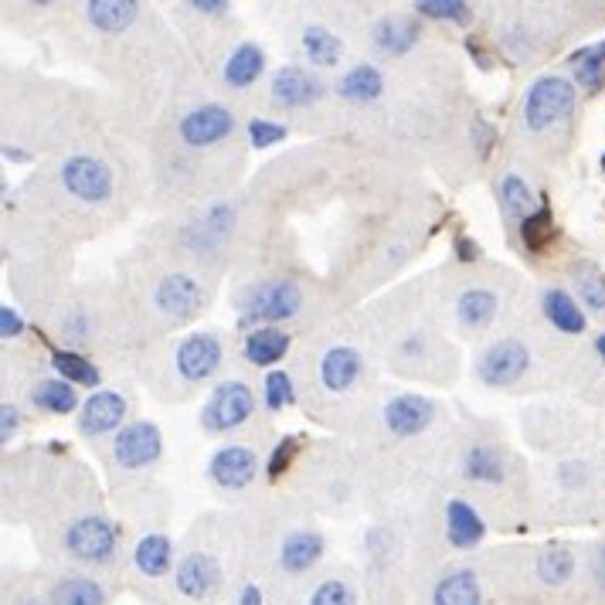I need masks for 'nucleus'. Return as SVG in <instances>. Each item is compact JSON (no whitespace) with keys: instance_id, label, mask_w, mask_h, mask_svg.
<instances>
[{"instance_id":"nucleus-7","label":"nucleus","mask_w":605,"mask_h":605,"mask_svg":"<svg viewBox=\"0 0 605 605\" xmlns=\"http://www.w3.org/2000/svg\"><path fill=\"white\" fill-rule=\"evenodd\" d=\"M65 544L83 561H109V554L116 548V534L102 517H83L68 528Z\"/></svg>"},{"instance_id":"nucleus-23","label":"nucleus","mask_w":605,"mask_h":605,"mask_svg":"<svg viewBox=\"0 0 605 605\" xmlns=\"http://www.w3.org/2000/svg\"><path fill=\"white\" fill-rule=\"evenodd\" d=\"M446 517H450V541L456 548H473L483 538V520L476 517V510L469 504L453 500L450 510H446Z\"/></svg>"},{"instance_id":"nucleus-10","label":"nucleus","mask_w":605,"mask_h":605,"mask_svg":"<svg viewBox=\"0 0 605 605\" xmlns=\"http://www.w3.org/2000/svg\"><path fill=\"white\" fill-rule=\"evenodd\" d=\"M222 365V347L215 337L208 334H194L187 337L181 347H177V371L187 378V381H201L215 375V368Z\"/></svg>"},{"instance_id":"nucleus-28","label":"nucleus","mask_w":605,"mask_h":605,"mask_svg":"<svg viewBox=\"0 0 605 605\" xmlns=\"http://www.w3.org/2000/svg\"><path fill=\"white\" fill-rule=\"evenodd\" d=\"M460 320L466 327H487L497 313V296L490 290H466L456 303Z\"/></svg>"},{"instance_id":"nucleus-43","label":"nucleus","mask_w":605,"mask_h":605,"mask_svg":"<svg viewBox=\"0 0 605 605\" xmlns=\"http://www.w3.org/2000/svg\"><path fill=\"white\" fill-rule=\"evenodd\" d=\"M24 331V324H21V316L11 310V306H4L0 310V334H4V341H14L18 334Z\"/></svg>"},{"instance_id":"nucleus-17","label":"nucleus","mask_w":605,"mask_h":605,"mask_svg":"<svg viewBox=\"0 0 605 605\" xmlns=\"http://www.w3.org/2000/svg\"><path fill=\"white\" fill-rule=\"evenodd\" d=\"M360 375V354L350 350V347H334L327 350L324 365H320V378H324V385L331 391H344L357 381Z\"/></svg>"},{"instance_id":"nucleus-47","label":"nucleus","mask_w":605,"mask_h":605,"mask_svg":"<svg viewBox=\"0 0 605 605\" xmlns=\"http://www.w3.org/2000/svg\"><path fill=\"white\" fill-rule=\"evenodd\" d=\"M460 256L469 262V259H476L479 252H476V246H473V241H466V238H460Z\"/></svg>"},{"instance_id":"nucleus-25","label":"nucleus","mask_w":605,"mask_h":605,"mask_svg":"<svg viewBox=\"0 0 605 605\" xmlns=\"http://www.w3.org/2000/svg\"><path fill=\"white\" fill-rule=\"evenodd\" d=\"M531 205H534V197H531V187L523 184L520 177H504V184H500V208H504V218L507 222H528L534 212H531Z\"/></svg>"},{"instance_id":"nucleus-48","label":"nucleus","mask_w":605,"mask_h":605,"mask_svg":"<svg viewBox=\"0 0 605 605\" xmlns=\"http://www.w3.org/2000/svg\"><path fill=\"white\" fill-rule=\"evenodd\" d=\"M598 579L605 582V551H602V558H598Z\"/></svg>"},{"instance_id":"nucleus-42","label":"nucleus","mask_w":605,"mask_h":605,"mask_svg":"<svg viewBox=\"0 0 605 605\" xmlns=\"http://www.w3.org/2000/svg\"><path fill=\"white\" fill-rule=\"evenodd\" d=\"M293 450H296V439H282V442H279V446H276V456H272V463H269V473H272V476H279L282 466H290Z\"/></svg>"},{"instance_id":"nucleus-16","label":"nucleus","mask_w":605,"mask_h":605,"mask_svg":"<svg viewBox=\"0 0 605 605\" xmlns=\"http://www.w3.org/2000/svg\"><path fill=\"white\" fill-rule=\"evenodd\" d=\"M320 554H324V538L313 534V531H296L282 541V569L300 575V572L313 569Z\"/></svg>"},{"instance_id":"nucleus-12","label":"nucleus","mask_w":605,"mask_h":605,"mask_svg":"<svg viewBox=\"0 0 605 605\" xmlns=\"http://www.w3.org/2000/svg\"><path fill=\"white\" fill-rule=\"evenodd\" d=\"M153 300L168 316H191V313H197L205 296H201V287L191 276H168V279H160Z\"/></svg>"},{"instance_id":"nucleus-40","label":"nucleus","mask_w":605,"mask_h":605,"mask_svg":"<svg viewBox=\"0 0 605 605\" xmlns=\"http://www.w3.org/2000/svg\"><path fill=\"white\" fill-rule=\"evenodd\" d=\"M310 605H354V592L344 582H324L313 592Z\"/></svg>"},{"instance_id":"nucleus-45","label":"nucleus","mask_w":605,"mask_h":605,"mask_svg":"<svg viewBox=\"0 0 605 605\" xmlns=\"http://www.w3.org/2000/svg\"><path fill=\"white\" fill-rule=\"evenodd\" d=\"M0 415H4V442H8L11 439V429L18 425V412L11 406H4V412H0Z\"/></svg>"},{"instance_id":"nucleus-49","label":"nucleus","mask_w":605,"mask_h":605,"mask_svg":"<svg viewBox=\"0 0 605 605\" xmlns=\"http://www.w3.org/2000/svg\"><path fill=\"white\" fill-rule=\"evenodd\" d=\"M595 347H598V354H602V360H605V334H602V337L595 341Z\"/></svg>"},{"instance_id":"nucleus-33","label":"nucleus","mask_w":605,"mask_h":605,"mask_svg":"<svg viewBox=\"0 0 605 605\" xmlns=\"http://www.w3.org/2000/svg\"><path fill=\"white\" fill-rule=\"evenodd\" d=\"M575 282H579V293L588 310H605V276L595 262H579Z\"/></svg>"},{"instance_id":"nucleus-20","label":"nucleus","mask_w":605,"mask_h":605,"mask_svg":"<svg viewBox=\"0 0 605 605\" xmlns=\"http://www.w3.org/2000/svg\"><path fill=\"white\" fill-rule=\"evenodd\" d=\"M544 313H548L551 324L564 334H582L585 331V316H582L579 303L564 290H548L544 293Z\"/></svg>"},{"instance_id":"nucleus-35","label":"nucleus","mask_w":605,"mask_h":605,"mask_svg":"<svg viewBox=\"0 0 605 605\" xmlns=\"http://www.w3.org/2000/svg\"><path fill=\"white\" fill-rule=\"evenodd\" d=\"M520 235H523V246L531 252H541L548 241L554 238V222L548 208H538L528 222H520Z\"/></svg>"},{"instance_id":"nucleus-13","label":"nucleus","mask_w":605,"mask_h":605,"mask_svg":"<svg viewBox=\"0 0 605 605\" xmlns=\"http://www.w3.org/2000/svg\"><path fill=\"white\" fill-rule=\"evenodd\" d=\"M385 422L395 435H419L432 422V401H425L419 395H401V398L388 401Z\"/></svg>"},{"instance_id":"nucleus-8","label":"nucleus","mask_w":605,"mask_h":605,"mask_svg":"<svg viewBox=\"0 0 605 605\" xmlns=\"http://www.w3.org/2000/svg\"><path fill=\"white\" fill-rule=\"evenodd\" d=\"M523 371H528V347L520 341H500L479 360V378L497 388L514 385Z\"/></svg>"},{"instance_id":"nucleus-44","label":"nucleus","mask_w":605,"mask_h":605,"mask_svg":"<svg viewBox=\"0 0 605 605\" xmlns=\"http://www.w3.org/2000/svg\"><path fill=\"white\" fill-rule=\"evenodd\" d=\"M194 11H208V14H218V11H228V4H222V0H194Z\"/></svg>"},{"instance_id":"nucleus-14","label":"nucleus","mask_w":605,"mask_h":605,"mask_svg":"<svg viewBox=\"0 0 605 605\" xmlns=\"http://www.w3.org/2000/svg\"><path fill=\"white\" fill-rule=\"evenodd\" d=\"M127 415V401L123 395L116 391H96L86 406H83V419H78V425H83L86 435H102L109 429H116L119 422H123Z\"/></svg>"},{"instance_id":"nucleus-37","label":"nucleus","mask_w":605,"mask_h":605,"mask_svg":"<svg viewBox=\"0 0 605 605\" xmlns=\"http://www.w3.org/2000/svg\"><path fill=\"white\" fill-rule=\"evenodd\" d=\"M602 65H605V42L575 55V75H579V83L585 89H598L602 86Z\"/></svg>"},{"instance_id":"nucleus-9","label":"nucleus","mask_w":605,"mask_h":605,"mask_svg":"<svg viewBox=\"0 0 605 605\" xmlns=\"http://www.w3.org/2000/svg\"><path fill=\"white\" fill-rule=\"evenodd\" d=\"M256 469H259L256 453L246 450V446H225L208 463L212 479L218 483V487H225V490H241L246 483H252Z\"/></svg>"},{"instance_id":"nucleus-3","label":"nucleus","mask_w":605,"mask_h":605,"mask_svg":"<svg viewBox=\"0 0 605 605\" xmlns=\"http://www.w3.org/2000/svg\"><path fill=\"white\" fill-rule=\"evenodd\" d=\"M300 310V290L290 279H272L256 287L246 300V320H266V324H276V320H287Z\"/></svg>"},{"instance_id":"nucleus-41","label":"nucleus","mask_w":605,"mask_h":605,"mask_svg":"<svg viewBox=\"0 0 605 605\" xmlns=\"http://www.w3.org/2000/svg\"><path fill=\"white\" fill-rule=\"evenodd\" d=\"M249 137H252L256 147H272V143H279L282 137H287V130L266 123V119H256V123L249 127Z\"/></svg>"},{"instance_id":"nucleus-39","label":"nucleus","mask_w":605,"mask_h":605,"mask_svg":"<svg viewBox=\"0 0 605 605\" xmlns=\"http://www.w3.org/2000/svg\"><path fill=\"white\" fill-rule=\"evenodd\" d=\"M293 398V385H290V375H282V371H272L266 378V406L269 409H282L287 401Z\"/></svg>"},{"instance_id":"nucleus-6","label":"nucleus","mask_w":605,"mask_h":605,"mask_svg":"<svg viewBox=\"0 0 605 605\" xmlns=\"http://www.w3.org/2000/svg\"><path fill=\"white\" fill-rule=\"evenodd\" d=\"M116 463L123 469H143L160 456V432L150 422H133L116 435Z\"/></svg>"},{"instance_id":"nucleus-31","label":"nucleus","mask_w":605,"mask_h":605,"mask_svg":"<svg viewBox=\"0 0 605 605\" xmlns=\"http://www.w3.org/2000/svg\"><path fill=\"white\" fill-rule=\"evenodd\" d=\"M102 588L89 579H65L52 592V605H102Z\"/></svg>"},{"instance_id":"nucleus-4","label":"nucleus","mask_w":605,"mask_h":605,"mask_svg":"<svg viewBox=\"0 0 605 605\" xmlns=\"http://www.w3.org/2000/svg\"><path fill=\"white\" fill-rule=\"evenodd\" d=\"M62 181L78 201H106L112 191V174L96 156H72L62 168Z\"/></svg>"},{"instance_id":"nucleus-34","label":"nucleus","mask_w":605,"mask_h":605,"mask_svg":"<svg viewBox=\"0 0 605 605\" xmlns=\"http://www.w3.org/2000/svg\"><path fill=\"white\" fill-rule=\"evenodd\" d=\"M52 360H55V368L65 375L68 385H96V381H99V371L89 365L86 357H78V354H72V350H58Z\"/></svg>"},{"instance_id":"nucleus-15","label":"nucleus","mask_w":605,"mask_h":605,"mask_svg":"<svg viewBox=\"0 0 605 605\" xmlns=\"http://www.w3.org/2000/svg\"><path fill=\"white\" fill-rule=\"evenodd\" d=\"M316 89L320 86L313 83V78L303 68H296V65L279 68L276 78H272V99L279 106H306V102L316 99Z\"/></svg>"},{"instance_id":"nucleus-46","label":"nucleus","mask_w":605,"mask_h":605,"mask_svg":"<svg viewBox=\"0 0 605 605\" xmlns=\"http://www.w3.org/2000/svg\"><path fill=\"white\" fill-rule=\"evenodd\" d=\"M241 605H262V592L256 585H246V592H241Z\"/></svg>"},{"instance_id":"nucleus-32","label":"nucleus","mask_w":605,"mask_h":605,"mask_svg":"<svg viewBox=\"0 0 605 605\" xmlns=\"http://www.w3.org/2000/svg\"><path fill=\"white\" fill-rule=\"evenodd\" d=\"M466 476L479 483H500L504 479V460L494 446H473L466 456Z\"/></svg>"},{"instance_id":"nucleus-5","label":"nucleus","mask_w":605,"mask_h":605,"mask_svg":"<svg viewBox=\"0 0 605 605\" xmlns=\"http://www.w3.org/2000/svg\"><path fill=\"white\" fill-rule=\"evenodd\" d=\"M235 130V119L225 106H197L181 119V140L187 147H212Z\"/></svg>"},{"instance_id":"nucleus-18","label":"nucleus","mask_w":605,"mask_h":605,"mask_svg":"<svg viewBox=\"0 0 605 605\" xmlns=\"http://www.w3.org/2000/svg\"><path fill=\"white\" fill-rule=\"evenodd\" d=\"M419 37V24L412 18H385L378 21L375 28V45L385 52V55H401L415 45Z\"/></svg>"},{"instance_id":"nucleus-27","label":"nucleus","mask_w":605,"mask_h":605,"mask_svg":"<svg viewBox=\"0 0 605 605\" xmlns=\"http://www.w3.org/2000/svg\"><path fill=\"white\" fill-rule=\"evenodd\" d=\"M137 569L150 579L171 569V541L164 534H150L137 544Z\"/></svg>"},{"instance_id":"nucleus-19","label":"nucleus","mask_w":605,"mask_h":605,"mask_svg":"<svg viewBox=\"0 0 605 605\" xmlns=\"http://www.w3.org/2000/svg\"><path fill=\"white\" fill-rule=\"evenodd\" d=\"M435 605H479V582L473 572H453L446 575L435 592H432Z\"/></svg>"},{"instance_id":"nucleus-21","label":"nucleus","mask_w":605,"mask_h":605,"mask_svg":"<svg viewBox=\"0 0 605 605\" xmlns=\"http://www.w3.org/2000/svg\"><path fill=\"white\" fill-rule=\"evenodd\" d=\"M287 347H290V337L276 327H259L246 337V357L252 365H276V360L287 354Z\"/></svg>"},{"instance_id":"nucleus-24","label":"nucleus","mask_w":605,"mask_h":605,"mask_svg":"<svg viewBox=\"0 0 605 605\" xmlns=\"http://www.w3.org/2000/svg\"><path fill=\"white\" fill-rule=\"evenodd\" d=\"M137 11L140 8L133 4V0H96V4H89V21L99 31H123L133 24Z\"/></svg>"},{"instance_id":"nucleus-2","label":"nucleus","mask_w":605,"mask_h":605,"mask_svg":"<svg viewBox=\"0 0 605 605\" xmlns=\"http://www.w3.org/2000/svg\"><path fill=\"white\" fill-rule=\"evenodd\" d=\"M256 409V395L249 385L241 381H225L212 391L208 406H205V415H201V422H205L208 432H228L235 425H241Z\"/></svg>"},{"instance_id":"nucleus-29","label":"nucleus","mask_w":605,"mask_h":605,"mask_svg":"<svg viewBox=\"0 0 605 605\" xmlns=\"http://www.w3.org/2000/svg\"><path fill=\"white\" fill-rule=\"evenodd\" d=\"M303 52L313 65H337L341 58V37L327 28H306L303 34Z\"/></svg>"},{"instance_id":"nucleus-36","label":"nucleus","mask_w":605,"mask_h":605,"mask_svg":"<svg viewBox=\"0 0 605 605\" xmlns=\"http://www.w3.org/2000/svg\"><path fill=\"white\" fill-rule=\"evenodd\" d=\"M572 572H575V558H572L569 551H548V554H541V561H538V575H541V582H548V585L569 582Z\"/></svg>"},{"instance_id":"nucleus-30","label":"nucleus","mask_w":605,"mask_h":605,"mask_svg":"<svg viewBox=\"0 0 605 605\" xmlns=\"http://www.w3.org/2000/svg\"><path fill=\"white\" fill-rule=\"evenodd\" d=\"M34 406L55 415H68L78 406V398L68 381H42L34 388Z\"/></svg>"},{"instance_id":"nucleus-1","label":"nucleus","mask_w":605,"mask_h":605,"mask_svg":"<svg viewBox=\"0 0 605 605\" xmlns=\"http://www.w3.org/2000/svg\"><path fill=\"white\" fill-rule=\"evenodd\" d=\"M575 106V86L561 75H544L528 89V102H523V116H528L531 130H548L558 119H564Z\"/></svg>"},{"instance_id":"nucleus-11","label":"nucleus","mask_w":605,"mask_h":605,"mask_svg":"<svg viewBox=\"0 0 605 605\" xmlns=\"http://www.w3.org/2000/svg\"><path fill=\"white\" fill-rule=\"evenodd\" d=\"M218 582H222L218 561L208 558V554H187L177 564V588L187 598H205V595H212L218 588Z\"/></svg>"},{"instance_id":"nucleus-38","label":"nucleus","mask_w":605,"mask_h":605,"mask_svg":"<svg viewBox=\"0 0 605 605\" xmlns=\"http://www.w3.org/2000/svg\"><path fill=\"white\" fill-rule=\"evenodd\" d=\"M419 14L425 18H442V21H469V4H463V0H422V4L415 8Z\"/></svg>"},{"instance_id":"nucleus-50","label":"nucleus","mask_w":605,"mask_h":605,"mask_svg":"<svg viewBox=\"0 0 605 605\" xmlns=\"http://www.w3.org/2000/svg\"><path fill=\"white\" fill-rule=\"evenodd\" d=\"M21 605H37V602H34V598H28V602H21Z\"/></svg>"},{"instance_id":"nucleus-22","label":"nucleus","mask_w":605,"mask_h":605,"mask_svg":"<svg viewBox=\"0 0 605 605\" xmlns=\"http://www.w3.org/2000/svg\"><path fill=\"white\" fill-rule=\"evenodd\" d=\"M262 52L256 48V45H241L231 58H228V65H225V83L228 86H235V89H246V86H252L256 78L262 75Z\"/></svg>"},{"instance_id":"nucleus-26","label":"nucleus","mask_w":605,"mask_h":605,"mask_svg":"<svg viewBox=\"0 0 605 605\" xmlns=\"http://www.w3.org/2000/svg\"><path fill=\"white\" fill-rule=\"evenodd\" d=\"M341 96L350 102H371L381 96V75L371 65H357L344 75L341 83Z\"/></svg>"}]
</instances>
